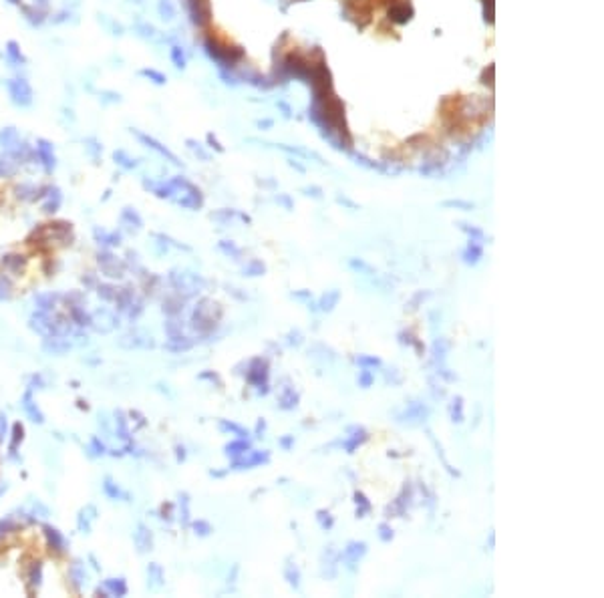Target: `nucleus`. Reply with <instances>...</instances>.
<instances>
[{"label":"nucleus","instance_id":"f257e3e1","mask_svg":"<svg viewBox=\"0 0 604 598\" xmlns=\"http://www.w3.org/2000/svg\"><path fill=\"white\" fill-rule=\"evenodd\" d=\"M367 552V546L361 542H353L348 544L346 548H344V552H342V558H344V562L351 566V564H357L361 558H363V554Z\"/></svg>","mask_w":604,"mask_h":598},{"label":"nucleus","instance_id":"f03ea898","mask_svg":"<svg viewBox=\"0 0 604 598\" xmlns=\"http://www.w3.org/2000/svg\"><path fill=\"white\" fill-rule=\"evenodd\" d=\"M338 302V292L336 290H330L329 294L323 296L321 300V310H332V306Z\"/></svg>","mask_w":604,"mask_h":598},{"label":"nucleus","instance_id":"7ed1b4c3","mask_svg":"<svg viewBox=\"0 0 604 598\" xmlns=\"http://www.w3.org/2000/svg\"><path fill=\"white\" fill-rule=\"evenodd\" d=\"M480 256H482V248H478V246H473V248L469 246L467 252L463 254V258H465L467 264H475V262L480 260Z\"/></svg>","mask_w":604,"mask_h":598},{"label":"nucleus","instance_id":"20e7f679","mask_svg":"<svg viewBox=\"0 0 604 598\" xmlns=\"http://www.w3.org/2000/svg\"><path fill=\"white\" fill-rule=\"evenodd\" d=\"M451 417H453V421H463V405H461V399L459 397L451 405Z\"/></svg>","mask_w":604,"mask_h":598},{"label":"nucleus","instance_id":"39448f33","mask_svg":"<svg viewBox=\"0 0 604 598\" xmlns=\"http://www.w3.org/2000/svg\"><path fill=\"white\" fill-rule=\"evenodd\" d=\"M359 365H371V367H379L381 361L375 357H359Z\"/></svg>","mask_w":604,"mask_h":598},{"label":"nucleus","instance_id":"423d86ee","mask_svg":"<svg viewBox=\"0 0 604 598\" xmlns=\"http://www.w3.org/2000/svg\"><path fill=\"white\" fill-rule=\"evenodd\" d=\"M371 383H373L371 371H363V373H361V385H363V387H369Z\"/></svg>","mask_w":604,"mask_h":598},{"label":"nucleus","instance_id":"0eeeda50","mask_svg":"<svg viewBox=\"0 0 604 598\" xmlns=\"http://www.w3.org/2000/svg\"><path fill=\"white\" fill-rule=\"evenodd\" d=\"M379 530H381V540H385V542H387V540H391V538H393V532L389 530V526H387V524H381V528H379Z\"/></svg>","mask_w":604,"mask_h":598}]
</instances>
